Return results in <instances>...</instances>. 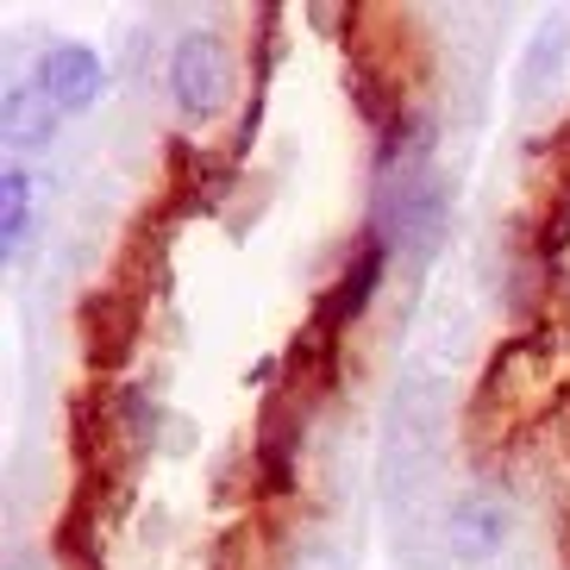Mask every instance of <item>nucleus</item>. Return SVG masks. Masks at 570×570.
I'll return each instance as SVG.
<instances>
[{"instance_id": "2", "label": "nucleus", "mask_w": 570, "mask_h": 570, "mask_svg": "<svg viewBox=\"0 0 570 570\" xmlns=\"http://www.w3.org/2000/svg\"><path fill=\"white\" fill-rule=\"evenodd\" d=\"M38 88H45V101H51L57 114H88V107L101 101L107 69L88 45H51L45 63H38Z\"/></svg>"}, {"instance_id": "6", "label": "nucleus", "mask_w": 570, "mask_h": 570, "mask_svg": "<svg viewBox=\"0 0 570 570\" xmlns=\"http://www.w3.org/2000/svg\"><path fill=\"white\" fill-rule=\"evenodd\" d=\"M508 539V514L495 502H458L452 514V552L458 558H489Z\"/></svg>"}, {"instance_id": "1", "label": "nucleus", "mask_w": 570, "mask_h": 570, "mask_svg": "<svg viewBox=\"0 0 570 570\" xmlns=\"http://www.w3.org/2000/svg\"><path fill=\"white\" fill-rule=\"evenodd\" d=\"M226 88H233V57L214 32H188L169 57V95L188 119H214L226 107Z\"/></svg>"}, {"instance_id": "3", "label": "nucleus", "mask_w": 570, "mask_h": 570, "mask_svg": "<svg viewBox=\"0 0 570 570\" xmlns=\"http://www.w3.org/2000/svg\"><path fill=\"white\" fill-rule=\"evenodd\" d=\"M383 264H389V233H364V245L352 252L345 276L326 288V302H320V333H338V326H352L357 314L370 307L376 283H383Z\"/></svg>"}, {"instance_id": "4", "label": "nucleus", "mask_w": 570, "mask_h": 570, "mask_svg": "<svg viewBox=\"0 0 570 570\" xmlns=\"http://www.w3.org/2000/svg\"><path fill=\"white\" fill-rule=\"evenodd\" d=\"M57 138V107L45 101V88L26 82V88H7V145L13 151H38Z\"/></svg>"}, {"instance_id": "5", "label": "nucleus", "mask_w": 570, "mask_h": 570, "mask_svg": "<svg viewBox=\"0 0 570 570\" xmlns=\"http://www.w3.org/2000/svg\"><path fill=\"white\" fill-rule=\"evenodd\" d=\"M32 238V169H0V257L13 264L19 245Z\"/></svg>"}]
</instances>
